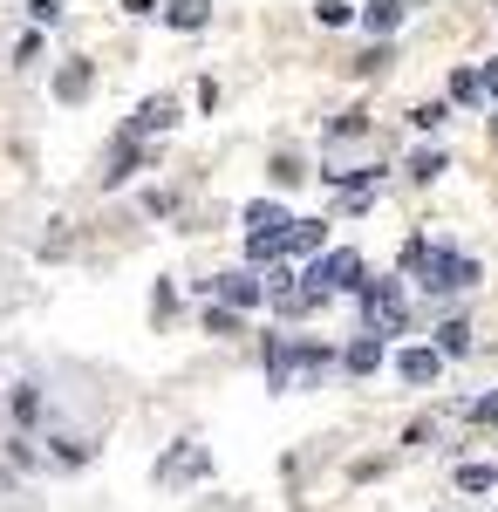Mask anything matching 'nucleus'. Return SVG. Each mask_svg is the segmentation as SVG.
<instances>
[{
  "mask_svg": "<svg viewBox=\"0 0 498 512\" xmlns=\"http://www.w3.org/2000/svg\"><path fill=\"white\" fill-rule=\"evenodd\" d=\"M396 376L423 390V383H437V376H444V355H437V349H403V355H396Z\"/></svg>",
  "mask_w": 498,
  "mask_h": 512,
  "instance_id": "10",
  "label": "nucleus"
},
{
  "mask_svg": "<svg viewBox=\"0 0 498 512\" xmlns=\"http://www.w3.org/2000/svg\"><path fill=\"white\" fill-rule=\"evenodd\" d=\"M451 103H485V82H478V69H458V76H451Z\"/></svg>",
  "mask_w": 498,
  "mask_h": 512,
  "instance_id": "21",
  "label": "nucleus"
},
{
  "mask_svg": "<svg viewBox=\"0 0 498 512\" xmlns=\"http://www.w3.org/2000/svg\"><path fill=\"white\" fill-rule=\"evenodd\" d=\"M157 21H164V28H178V35H198V28L212 21V7H205V0H171Z\"/></svg>",
  "mask_w": 498,
  "mask_h": 512,
  "instance_id": "14",
  "label": "nucleus"
},
{
  "mask_svg": "<svg viewBox=\"0 0 498 512\" xmlns=\"http://www.w3.org/2000/svg\"><path fill=\"white\" fill-rule=\"evenodd\" d=\"M403 14H410L403 0H376V7H362V28H369V35H396V28H403Z\"/></svg>",
  "mask_w": 498,
  "mask_h": 512,
  "instance_id": "15",
  "label": "nucleus"
},
{
  "mask_svg": "<svg viewBox=\"0 0 498 512\" xmlns=\"http://www.w3.org/2000/svg\"><path fill=\"white\" fill-rule=\"evenodd\" d=\"M362 335H403V321H410V301H403V280H362Z\"/></svg>",
  "mask_w": 498,
  "mask_h": 512,
  "instance_id": "4",
  "label": "nucleus"
},
{
  "mask_svg": "<svg viewBox=\"0 0 498 512\" xmlns=\"http://www.w3.org/2000/svg\"><path fill=\"white\" fill-rule=\"evenodd\" d=\"M478 82H485V96L498 103V62H485V69H478Z\"/></svg>",
  "mask_w": 498,
  "mask_h": 512,
  "instance_id": "31",
  "label": "nucleus"
},
{
  "mask_svg": "<svg viewBox=\"0 0 498 512\" xmlns=\"http://www.w3.org/2000/svg\"><path fill=\"white\" fill-rule=\"evenodd\" d=\"M342 369L348 376H376V369H383V342H376V335H355L342 349Z\"/></svg>",
  "mask_w": 498,
  "mask_h": 512,
  "instance_id": "13",
  "label": "nucleus"
},
{
  "mask_svg": "<svg viewBox=\"0 0 498 512\" xmlns=\"http://www.w3.org/2000/svg\"><path fill=\"white\" fill-rule=\"evenodd\" d=\"M307 171H301V158H273V185H301Z\"/></svg>",
  "mask_w": 498,
  "mask_h": 512,
  "instance_id": "29",
  "label": "nucleus"
},
{
  "mask_svg": "<svg viewBox=\"0 0 498 512\" xmlns=\"http://www.w3.org/2000/svg\"><path fill=\"white\" fill-rule=\"evenodd\" d=\"M328 369H335L328 342H287V335L267 342V390H314Z\"/></svg>",
  "mask_w": 498,
  "mask_h": 512,
  "instance_id": "2",
  "label": "nucleus"
},
{
  "mask_svg": "<svg viewBox=\"0 0 498 512\" xmlns=\"http://www.w3.org/2000/svg\"><path fill=\"white\" fill-rule=\"evenodd\" d=\"M492 130H498V117H492Z\"/></svg>",
  "mask_w": 498,
  "mask_h": 512,
  "instance_id": "32",
  "label": "nucleus"
},
{
  "mask_svg": "<svg viewBox=\"0 0 498 512\" xmlns=\"http://www.w3.org/2000/svg\"><path fill=\"white\" fill-rule=\"evenodd\" d=\"M7 410H14V424H21V431H28V424H41V390H35V383H14Z\"/></svg>",
  "mask_w": 498,
  "mask_h": 512,
  "instance_id": "16",
  "label": "nucleus"
},
{
  "mask_svg": "<svg viewBox=\"0 0 498 512\" xmlns=\"http://www.w3.org/2000/svg\"><path fill=\"white\" fill-rule=\"evenodd\" d=\"M314 21H321V28H348V21H362V14H355L348 0H321V7H314Z\"/></svg>",
  "mask_w": 498,
  "mask_h": 512,
  "instance_id": "23",
  "label": "nucleus"
},
{
  "mask_svg": "<svg viewBox=\"0 0 498 512\" xmlns=\"http://www.w3.org/2000/svg\"><path fill=\"white\" fill-rule=\"evenodd\" d=\"M144 164H151V144H137L130 130H116V144H110V158H103V171H96V178H103V192H116V185H130Z\"/></svg>",
  "mask_w": 498,
  "mask_h": 512,
  "instance_id": "8",
  "label": "nucleus"
},
{
  "mask_svg": "<svg viewBox=\"0 0 498 512\" xmlns=\"http://www.w3.org/2000/svg\"><path fill=\"white\" fill-rule=\"evenodd\" d=\"M471 417H478V424H498V396H478V403H471Z\"/></svg>",
  "mask_w": 498,
  "mask_h": 512,
  "instance_id": "30",
  "label": "nucleus"
},
{
  "mask_svg": "<svg viewBox=\"0 0 498 512\" xmlns=\"http://www.w3.org/2000/svg\"><path fill=\"white\" fill-rule=\"evenodd\" d=\"M246 328V315H232V308H219V301H205V335H239Z\"/></svg>",
  "mask_w": 498,
  "mask_h": 512,
  "instance_id": "19",
  "label": "nucleus"
},
{
  "mask_svg": "<svg viewBox=\"0 0 498 512\" xmlns=\"http://www.w3.org/2000/svg\"><path fill=\"white\" fill-rule=\"evenodd\" d=\"M28 21H35V28H55V21H62V0H28Z\"/></svg>",
  "mask_w": 498,
  "mask_h": 512,
  "instance_id": "27",
  "label": "nucleus"
},
{
  "mask_svg": "<svg viewBox=\"0 0 498 512\" xmlns=\"http://www.w3.org/2000/svg\"><path fill=\"white\" fill-rule=\"evenodd\" d=\"M444 117H451V103H417V110H410V123H417V130H437Z\"/></svg>",
  "mask_w": 498,
  "mask_h": 512,
  "instance_id": "25",
  "label": "nucleus"
},
{
  "mask_svg": "<svg viewBox=\"0 0 498 512\" xmlns=\"http://www.w3.org/2000/svg\"><path fill=\"white\" fill-rule=\"evenodd\" d=\"M239 219H246V239H267L273 253L287 260V233H294V212H287L280 198H253V205H246Z\"/></svg>",
  "mask_w": 498,
  "mask_h": 512,
  "instance_id": "7",
  "label": "nucleus"
},
{
  "mask_svg": "<svg viewBox=\"0 0 498 512\" xmlns=\"http://www.w3.org/2000/svg\"><path fill=\"white\" fill-rule=\"evenodd\" d=\"M171 308H178V287H171V280H157V294H151V315H157V321H171Z\"/></svg>",
  "mask_w": 498,
  "mask_h": 512,
  "instance_id": "28",
  "label": "nucleus"
},
{
  "mask_svg": "<svg viewBox=\"0 0 498 512\" xmlns=\"http://www.w3.org/2000/svg\"><path fill=\"white\" fill-rule=\"evenodd\" d=\"M403 267L417 274L423 294H464V287H478V260H464L451 246H437V239H403Z\"/></svg>",
  "mask_w": 498,
  "mask_h": 512,
  "instance_id": "1",
  "label": "nucleus"
},
{
  "mask_svg": "<svg viewBox=\"0 0 498 512\" xmlns=\"http://www.w3.org/2000/svg\"><path fill=\"white\" fill-rule=\"evenodd\" d=\"M498 465H458V492H492Z\"/></svg>",
  "mask_w": 498,
  "mask_h": 512,
  "instance_id": "20",
  "label": "nucleus"
},
{
  "mask_svg": "<svg viewBox=\"0 0 498 512\" xmlns=\"http://www.w3.org/2000/svg\"><path fill=\"white\" fill-rule=\"evenodd\" d=\"M144 212H151V219H164V212H178V192H164V185H151V192H144Z\"/></svg>",
  "mask_w": 498,
  "mask_h": 512,
  "instance_id": "26",
  "label": "nucleus"
},
{
  "mask_svg": "<svg viewBox=\"0 0 498 512\" xmlns=\"http://www.w3.org/2000/svg\"><path fill=\"white\" fill-rule=\"evenodd\" d=\"M321 246H328V226H321V219H294V233H287V260H321Z\"/></svg>",
  "mask_w": 498,
  "mask_h": 512,
  "instance_id": "11",
  "label": "nucleus"
},
{
  "mask_svg": "<svg viewBox=\"0 0 498 512\" xmlns=\"http://www.w3.org/2000/svg\"><path fill=\"white\" fill-rule=\"evenodd\" d=\"M48 444H55V465H69V472L89 465V444H82V437H48Z\"/></svg>",
  "mask_w": 498,
  "mask_h": 512,
  "instance_id": "24",
  "label": "nucleus"
},
{
  "mask_svg": "<svg viewBox=\"0 0 498 512\" xmlns=\"http://www.w3.org/2000/svg\"><path fill=\"white\" fill-rule=\"evenodd\" d=\"M89 82H96V69H89V62H62V69H55V103H82V96H89Z\"/></svg>",
  "mask_w": 498,
  "mask_h": 512,
  "instance_id": "12",
  "label": "nucleus"
},
{
  "mask_svg": "<svg viewBox=\"0 0 498 512\" xmlns=\"http://www.w3.org/2000/svg\"><path fill=\"white\" fill-rule=\"evenodd\" d=\"M151 478H157V485H192V478H212V451H205L198 437H178V444L151 465Z\"/></svg>",
  "mask_w": 498,
  "mask_h": 512,
  "instance_id": "6",
  "label": "nucleus"
},
{
  "mask_svg": "<svg viewBox=\"0 0 498 512\" xmlns=\"http://www.w3.org/2000/svg\"><path fill=\"white\" fill-rule=\"evenodd\" d=\"M301 287L314 294V308H321L328 294H362V253H355V246H335V253H321V260H307Z\"/></svg>",
  "mask_w": 498,
  "mask_h": 512,
  "instance_id": "3",
  "label": "nucleus"
},
{
  "mask_svg": "<svg viewBox=\"0 0 498 512\" xmlns=\"http://www.w3.org/2000/svg\"><path fill=\"white\" fill-rule=\"evenodd\" d=\"M348 137H369V117L362 110H342V117L328 123V144H348Z\"/></svg>",
  "mask_w": 498,
  "mask_h": 512,
  "instance_id": "18",
  "label": "nucleus"
},
{
  "mask_svg": "<svg viewBox=\"0 0 498 512\" xmlns=\"http://www.w3.org/2000/svg\"><path fill=\"white\" fill-rule=\"evenodd\" d=\"M444 171H451L444 151H417V158H410V178H423V185H430V178H444Z\"/></svg>",
  "mask_w": 498,
  "mask_h": 512,
  "instance_id": "22",
  "label": "nucleus"
},
{
  "mask_svg": "<svg viewBox=\"0 0 498 512\" xmlns=\"http://www.w3.org/2000/svg\"><path fill=\"white\" fill-rule=\"evenodd\" d=\"M171 123H178V103H171V96H144V103L130 110V123H123V130H130L137 144H151V137H164V130H171Z\"/></svg>",
  "mask_w": 498,
  "mask_h": 512,
  "instance_id": "9",
  "label": "nucleus"
},
{
  "mask_svg": "<svg viewBox=\"0 0 498 512\" xmlns=\"http://www.w3.org/2000/svg\"><path fill=\"white\" fill-rule=\"evenodd\" d=\"M205 287V301H219V308H232V315H253L260 301H267V280L253 274V267H232V274H212L198 280Z\"/></svg>",
  "mask_w": 498,
  "mask_h": 512,
  "instance_id": "5",
  "label": "nucleus"
},
{
  "mask_svg": "<svg viewBox=\"0 0 498 512\" xmlns=\"http://www.w3.org/2000/svg\"><path fill=\"white\" fill-rule=\"evenodd\" d=\"M471 349V321H437V355H464Z\"/></svg>",
  "mask_w": 498,
  "mask_h": 512,
  "instance_id": "17",
  "label": "nucleus"
}]
</instances>
